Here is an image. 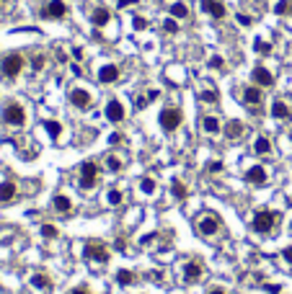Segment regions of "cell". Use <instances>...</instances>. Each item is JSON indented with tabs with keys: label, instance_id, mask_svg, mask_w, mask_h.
<instances>
[{
	"label": "cell",
	"instance_id": "1",
	"mask_svg": "<svg viewBox=\"0 0 292 294\" xmlns=\"http://www.w3.org/2000/svg\"><path fill=\"white\" fill-rule=\"evenodd\" d=\"M276 220H280V214H276L274 209H258L254 214L251 227H254V232H258V235H269V232L274 230V225H276Z\"/></svg>",
	"mask_w": 292,
	"mask_h": 294
},
{
	"label": "cell",
	"instance_id": "2",
	"mask_svg": "<svg viewBox=\"0 0 292 294\" xmlns=\"http://www.w3.org/2000/svg\"><path fill=\"white\" fill-rule=\"evenodd\" d=\"M24 65H26V62H24V57H21V54H6V57H3V62H0V72H3L6 77H10V80H13V77H18V75H21Z\"/></svg>",
	"mask_w": 292,
	"mask_h": 294
},
{
	"label": "cell",
	"instance_id": "3",
	"mask_svg": "<svg viewBox=\"0 0 292 294\" xmlns=\"http://www.w3.org/2000/svg\"><path fill=\"white\" fill-rule=\"evenodd\" d=\"M3 121L10 124V127H21V124L26 121V111H24V106L16 103V101L6 103V108H3Z\"/></svg>",
	"mask_w": 292,
	"mask_h": 294
},
{
	"label": "cell",
	"instance_id": "4",
	"mask_svg": "<svg viewBox=\"0 0 292 294\" xmlns=\"http://www.w3.org/2000/svg\"><path fill=\"white\" fill-rule=\"evenodd\" d=\"M181 121H184V114L178 111L176 106H171V108H163V111H160V127H163L166 132H174V129H178V127H181Z\"/></svg>",
	"mask_w": 292,
	"mask_h": 294
},
{
	"label": "cell",
	"instance_id": "5",
	"mask_svg": "<svg viewBox=\"0 0 292 294\" xmlns=\"http://www.w3.org/2000/svg\"><path fill=\"white\" fill-rule=\"evenodd\" d=\"M83 253H86V258L96 261V263H106V261H109V256H112L109 248H106L104 243H86Z\"/></svg>",
	"mask_w": 292,
	"mask_h": 294
},
{
	"label": "cell",
	"instance_id": "6",
	"mask_svg": "<svg viewBox=\"0 0 292 294\" xmlns=\"http://www.w3.org/2000/svg\"><path fill=\"white\" fill-rule=\"evenodd\" d=\"M96 178H98V168H96V163H83L80 165V186L83 189H94L96 186Z\"/></svg>",
	"mask_w": 292,
	"mask_h": 294
},
{
	"label": "cell",
	"instance_id": "7",
	"mask_svg": "<svg viewBox=\"0 0 292 294\" xmlns=\"http://www.w3.org/2000/svg\"><path fill=\"white\" fill-rule=\"evenodd\" d=\"M196 230H199V235H204V238L207 235H214V232L220 230V220L214 214H204L202 220L196 222Z\"/></svg>",
	"mask_w": 292,
	"mask_h": 294
},
{
	"label": "cell",
	"instance_id": "8",
	"mask_svg": "<svg viewBox=\"0 0 292 294\" xmlns=\"http://www.w3.org/2000/svg\"><path fill=\"white\" fill-rule=\"evenodd\" d=\"M42 15H44V18H65V15H68V5L62 3V0H50L47 8L42 10Z\"/></svg>",
	"mask_w": 292,
	"mask_h": 294
},
{
	"label": "cell",
	"instance_id": "9",
	"mask_svg": "<svg viewBox=\"0 0 292 294\" xmlns=\"http://www.w3.org/2000/svg\"><path fill=\"white\" fill-rule=\"evenodd\" d=\"M199 5H202V10H204V13H210L212 18H218V21H220V18H225V13H228V10H225V5L220 3V0H202Z\"/></svg>",
	"mask_w": 292,
	"mask_h": 294
},
{
	"label": "cell",
	"instance_id": "10",
	"mask_svg": "<svg viewBox=\"0 0 292 294\" xmlns=\"http://www.w3.org/2000/svg\"><path fill=\"white\" fill-rule=\"evenodd\" d=\"M106 119L119 124V121H124V106H122L116 98H112L109 103H106Z\"/></svg>",
	"mask_w": 292,
	"mask_h": 294
},
{
	"label": "cell",
	"instance_id": "11",
	"mask_svg": "<svg viewBox=\"0 0 292 294\" xmlns=\"http://www.w3.org/2000/svg\"><path fill=\"white\" fill-rule=\"evenodd\" d=\"M251 77H254V83L261 85V88H272V85H274V75H272L266 67H261V65L254 67V75H251Z\"/></svg>",
	"mask_w": 292,
	"mask_h": 294
},
{
	"label": "cell",
	"instance_id": "12",
	"mask_svg": "<svg viewBox=\"0 0 292 294\" xmlns=\"http://www.w3.org/2000/svg\"><path fill=\"white\" fill-rule=\"evenodd\" d=\"M70 103H72L75 108H88V106H90V93L83 90V88L70 90Z\"/></svg>",
	"mask_w": 292,
	"mask_h": 294
},
{
	"label": "cell",
	"instance_id": "13",
	"mask_svg": "<svg viewBox=\"0 0 292 294\" xmlns=\"http://www.w3.org/2000/svg\"><path fill=\"white\" fill-rule=\"evenodd\" d=\"M98 80L106 83V85H109V83H116V80H119V67H116V65H104V67L98 70Z\"/></svg>",
	"mask_w": 292,
	"mask_h": 294
},
{
	"label": "cell",
	"instance_id": "14",
	"mask_svg": "<svg viewBox=\"0 0 292 294\" xmlns=\"http://www.w3.org/2000/svg\"><path fill=\"white\" fill-rule=\"evenodd\" d=\"M246 181L248 183H254V186H261L266 181V170L261 168V165H254V168H248L246 170Z\"/></svg>",
	"mask_w": 292,
	"mask_h": 294
},
{
	"label": "cell",
	"instance_id": "15",
	"mask_svg": "<svg viewBox=\"0 0 292 294\" xmlns=\"http://www.w3.org/2000/svg\"><path fill=\"white\" fill-rule=\"evenodd\" d=\"M16 183L13 181H6V183H0V204H8V201L16 199Z\"/></svg>",
	"mask_w": 292,
	"mask_h": 294
},
{
	"label": "cell",
	"instance_id": "16",
	"mask_svg": "<svg viewBox=\"0 0 292 294\" xmlns=\"http://www.w3.org/2000/svg\"><path fill=\"white\" fill-rule=\"evenodd\" d=\"M199 276H202V266H199L196 261H192V263H186L184 266V279L192 284V282H199Z\"/></svg>",
	"mask_w": 292,
	"mask_h": 294
},
{
	"label": "cell",
	"instance_id": "17",
	"mask_svg": "<svg viewBox=\"0 0 292 294\" xmlns=\"http://www.w3.org/2000/svg\"><path fill=\"white\" fill-rule=\"evenodd\" d=\"M109 18H112V13L106 10V8H96V10H94V15H90V23H94L96 28H101V26L109 23Z\"/></svg>",
	"mask_w": 292,
	"mask_h": 294
},
{
	"label": "cell",
	"instance_id": "18",
	"mask_svg": "<svg viewBox=\"0 0 292 294\" xmlns=\"http://www.w3.org/2000/svg\"><path fill=\"white\" fill-rule=\"evenodd\" d=\"M272 116H274V119H290V116H292V108H290L284 101H274V106H272Z\"/></svg>",
	"mask_w": 292,
	"mask_h": 294
},
{
	"label": "cell",
	"instance_id": "19",
	"mask_svg": "<svg viewBox=\"0 0 292 294\" xmlns=\"http://www.w3.org/2000/svg\"><path fill=\"white\" fill-rule=\"evenodd\" d=\"M243 101L251 103V106H258V103H261V88H258V85L246 88V90H243Z\"/></svg>",
	"mask_w": 292,
	"mask_h": 294
},
{
	"label": "cell",
	"instance_id": "20",
	"mask_svg": "<svg viewBox=\"0 0 292 294\" xmlns=\"http://www.w3.org/2000/svg\"><path fill=\"white\" fill-rule=\"evenodd\" d=\"M52 207H54V212H60V214H68V212L72 209L70 199H68V196H62V194H57V196L52 199Z\"/></svg>",
	"mask_w": 292,
	"mask_h": 294
},
{
	"label": "cell",
	"instance_id": "21",
	"mask_svg": "<svg viewBox=\"0 0 292 294\" xmlns=\"http://www.w3.org/2000/svg\"><path fill=\"white\" fill-rule=\"evenodd\" d=\"M225 134H228V139H238V137L243 134V121H238V119L228 121V127H225Z\"/></svg>",
	"mask_w": 292,
	"mask_h": 294
},
{
	"label": "cell",
	"instance_id": "22",
	"mask_svg": "<svg viewBox=\"0 0 292 294\" xmlns=\"http://www.w3.org/2000/svg\"><path fill=\"white\" fill-rule=\"evenodd\" d=\"M32 287H36V289H50L52 282H50V276L44 274V271H39V274L32 276Z\"/></svg>",
	"mask_w": 292,
	"mask_h": 294
},
{
	"label": "cell",
	"instance_id": "23",
	"mask_svg": "<svg viewBox=\"0 0 292 294\" xmlns=\"http://www.w3.org/2000/svg\"><path fill=\"white\" fill-rule=\"evenodd\" d=\"M254 152H256V155H269V152H272V142H269V137H258L256 142H254Z\"/></svg>",
	"mask_w": 292,
	"mask_h": 294
},
{
	"label": "cell",
	"instance_id": "24",
	"mask_svg": "<svg viewBox=\"0 0 292 294\" xmlns=\"http://www.w3.org/2000/svg\"><path fill=\"white\" fill-rule=\"evenodd\" d=\"M202 127L207 134H218L220 132V119H214V116H204L202 119Z\"/></svg>",
	"mask_w": 292,
	"mask_h": 294
},
{
	"label": "cell",
	"instance_id": "25",
	"mask_svg": "<svg viewBox=\"0 0 292 294\" xmlns=\"http://www.w3.org/2000/svg\"><path fill=\"white\" fill-rule=\"evenodd\" d=\"M168 10H171V15H174L176 21H178V18H189V8H186V3H174Z\"/></svg>",
	"mask_w": 292,
	"mask_h": 294
},
{
	"label": "cell",
	"instance_id": "26",
	"mask_svg": "<svg viewBox=\"0 0 292 294\" xmlns=\"http://www.w3.org/2000/svg\"><path fill=\"white\" fill-rule=\"evenodd\" d=\"M171 194H174L178 201H184V199L189 196V189H186V186H184L181 181H174V183H171Z\"/></svg>",
	"mask_w": 292,
	"mask_h": 294
},
{
	"label": "cell",
	"instance_id": "27",
	"mask_svg": "<svg viewBox=\"0 0 292 294\" xmlns=\"http://www.w3.org/2000/svg\"><path fill=\"white\" fill-rule=\"evenodd\" d=\"M116 284H119V287H130V284H134V274H132V271H124V269L116 271Z\"/></svg>",
	"mask_w": 292,
	"mask_h": 294
},
{
	"label": "cell",
	"instance_id": "28",
	"mask_svg": "<svg viewBox=\"0 0 292 294\" xmlns=\"http://www.w3.org/2000/svg\"><path fill=\"white\" fill-rule=\"evenodd\" d=\"M44 129H47V132H50V137H54V139L60 137V132H62V127H60V121H52V119H50V121H44Z\"/></svg>",
	"mask_w": 292,
	"mask_h": 294
},
{
	"label": "cell",
	"instance_id": "29",
	"mask_svg": "<svg viewBox=\"0 0 292 294\" xmlns=\"http://www.w3.org/2000/svg\"><path fill=\"white\" fill-rule=\"evenodd\" d=\"M106 168H109L112 173H119V170H122V160L112 155V158H106Z\"/></svg>",
	"mask_w": 292,
	"mask_h": 294
},
{
	"label": "cell",
	"instance_id": "30",
	"mask_svg": "<svg viewBox=\"0 0 292 294\" xmlns=\"http://www.w3.org/2000/svg\"><path fill=\"white\" fill-rule=\"evenodd\" d=\"M42 235L47 238V240H54L57 238V227L54 225H42Z\"/></svg>",
	"mask_w": 292,
	"mask_h": 294
},
{
	"label": "cell",
	"instance_id": "31",
	"mask_svg": "<svg viewBox=\"0 0 292 294\" xmlns=\"http://www.w3.org/2000/svg\"><path fill=\"white\" fill-rule=\"evenodd\" d=\"M106 199H109V204H112V207H119V204H122V191H119V189H112Z\"/></svg>",
	"mask_w": 292,
	"mask_h": 294
},
{
	"label": "cell",
	"instance_id": "32",
	"mask_svg": "<svg viewBox=\"0 0 292 294\" xmlns=\"http://www.w3.org/2000/svg\"><path fill=\"white\" fill-rule=\"evenodd\" d=\"M163 31H168V34H176V31H178V23H176V18H174V15H171V18H166V21H163Z\"/></svg>",
	"mask_w": 292,
	"mask_h": 294
},
{
	"label": "cell",
	"instance_id": "33",
	"mask_svg": "<svg viewBox=\"0 0 292 294\" xmlns=\"http://www.w3.org/2000/svg\"><path fill=\"white\" fill-rule=\"evenodd\" d=\"M254 46H256V52H258V54H269V52H272V44H266L264 39H256Z\"/></svg>",
	"mask_w": 292,
	"mask_h": 294
},
{
	"label": "cell",
	"instance_id": "34",
	"mask_svg": "<svg viewBox=\"0 0 292 294\" xmlns=\"http://www.w3.org/2000/svg\"><path fill=\"white\" fill-rule=\"evenodd\" d=\"M140 189H142L145 194H152V191H156V181H152V178H142V181H140Z\"/></svg>",
	"mask_w": 292,
	"mask_h": 294
},
{
	"label": "cell",
	"instance_id": "35",
	"mask_svg": "<svg viewBox=\"0 0 292 294\" xmlns=\"http://www.w3.org/2000/svg\"><path fill=\"white\" fill-rule=\"evenodd\" d=\"M287 10H290V0H280V3L274 5V13H276V15H284Z\"/></svg>",
	"mask_w": 292,
	"mask_h": 294
},
{
	"label": "cell",
	"instance_id": "36",
	"mask_svg": "<svg viewBox=\"0 0 292 294\" xmlns=\"http://www.w3.org/2000/svg\"><path fill=\"white\" fill-rule=\"evenodd\" d=\"M44 65H47V57H44V54H36V57L32 59V67H34V70H42Z\"/></svg>",
	"mask_w": 292,
	"mask_h": 294
},
{
	"label": "cell",
	"instance_id": "37",
	"mask_svg": "<svg viewBox=\"0 0 292 294\" xmlns=\"http://www.w3.org/2000/svg\"><path fill=\"white\" fill-rule=\"evenodd\" d=\"M202 101L214 103V101H218V90H202Z\"/></svg>",
	"mask_w": 292,
	"mask_h": 294
},
{
	"label": "cell",
	"instance_id": "38",
	"mask_svg": "<svg viewBox=\"0 0 292 294\" xmlns=\"http://www.w3.org/2000/svg\"><path fill=\"white\" fill-rule=\"evenodd\" d=\"M238 23H240V26H251L254 18H251V15H246V13H238Z\"/></svg>",
	"mask_w": 292,
	"mask_h": 294
},
{
	"label": "cell",
	"instance_id": "39",
	"mask_svg": "<svg viewBox=\"0 0 292 294\" xmlns=\"http://www.w3.org/2000/svg\"><path fill=\"white\" fill-rule=\"evenodd\" d=\"M225 65V62H222V57H218V54H214L212 59H210V67H214V70H220Z\"/></svg>",
	"mask_w": 292,
	"mask_h": 294
},
{
	"label": "cell",
	"instance_id": "40",
	"mask_svg": "<svg viewBox=\"0 0 292 294\" xmlns=\"http://www.w3.org/2000/svg\"><path fill=\"white\" fill-rule=\"evenodd\" d=\"M220 170H222V163H220V160L210 163V173H220Z\"/></svg>",
	"mask_w": 292,
	"mask_h": 294
},
{
	"label": "cell",
	"instance_id": "41",
	"mask_svg": "<svg viewBox=\"0 0 292 294\" xmlns=\"http://www.w3.org/2000/svg\"><path fill=\"white\" fill-rule=\"evenodd\" d=\"M264 289H266V292H272V294H280V292H282V287H280V284H266Z\"/></svg>",
	"mask_w": 292,
	"mask_h": 294
},
{
	"label": "cell",
	"instance_id": "42",
	"mask_svg": "<svg viewBox=\"0 0 292 294\" xmlns=\"http://www.w3.org/2000/svg\"><path fill=\"white\" fill-rule=\"evenodd\" d=\"M282 258L290 263V266H292V248H284V251H282Z\"/></svg>",
	"mask_w": 292,
	"mask_h": 294
},
{
	"label": "cell",
	"instance_id": "43",
	"mask_svg": "<svg viewBox=\"0 0 292 294\" xmlns=\"http://www.w3.org/2000/svg\"><path fill=\"white\" fill-rule=\"evenodd\" d=\"M134 28H148V21H145V18H140V15H137V18H134Z\"/></svg>",
	"mask_w": 292,
	"mask_h": 294
},
{
	"label": "cell",
	"instance_id": "44",
	"mask_svg": "<svg viewBox=\"0 0 292 294\" xmlns=\"http://www.w3.org/2000/svg\"><path fill=\"white\" fill-rule=\"evenodd\" d=\"M152 240H156V232H150V235H142V245H148V243H152Z\"/></svg>",
	"mask_w": 292,
	"mask_h": 294
},
{
	"label": "cell",
	"instance_id": "45",
	"mask_svg": "<svg viewBox=\"0 0 292 294\" xmlns=\"http://www.w3.org/2000/svg\"><path fill=\"white\" fill-rule=\"evenodd\" d=\"M114 245H116V251H124V248H127V240H124V238H119Z\"/></svg>",
	"mask_w": 292,
	"mask_h": 294
},
{
	"label": "cell",
	"instance_id": "46",
	"mask_svg": "<svg viewBox=\"0 0 292 294\" xmlns=\"http://www.w3.org/2000/svg\"><path fill=\"white\" fill-rule=\"evenodd\" d=\"M70 294H90V292H88V287H75Z\"/></svg>",
	"mask_w": 292,
	"mask_h": 294
},
{
	"label": "cell",
	"instance_id": "47",
	"mask_svg": "<svg viewBox=\"0 0 292 294\" xmlns=\"http://www.w3.org/2000/svg\"><path fill=\"white\" fill-rule=\"evenodd\" d=\"M72 57L75 59H83V49H80V46H75V49H72Z\"/></svg>",
	"mask_w": 292,
	"mask_h": 294
},
{
	"label": "cell",
	"instance_id": "48",
	"mask_svg": "<svg viewBox=\"0 0 292 294\" xmlns=\"http://www.w3.org/2000/svg\"><path fill=\"white\" fill-rule=\"evenodd\" d=\"M134 3H137V0H119V5H122V8H124V5H134Z\"/></svg>",
	"mask_w": 292,
	"mask_h": 294
},
{
	"label": "cell",
	"instance_id": "49",
	"mask_svg": "<svg viewBox=\"0 0 292 294\" xmlns=\"http://www.w3.org/2000/svg\"><path fill=\"white\" fill-rule=\"evenodd\" d=\"M122 142V134H112V145H119Z\"/></svg>",
	"mask_w": 292,
	"mask_h": 294
},
{
	"label": "cell",
	"instance_id": "50",
	"mask_svg": "<svg viewBox=\"0 0 292 294\" xmlns=\"http://www.w3.org/2000/svg\"><path fill=\"white\" fill-rule=\"evenodd\" d=\"M210 294H225V289H220V287H214V289H212Z\"/></svg>",
	"mask_w": 292,
	"mask_h": 294
}]
</instances>
